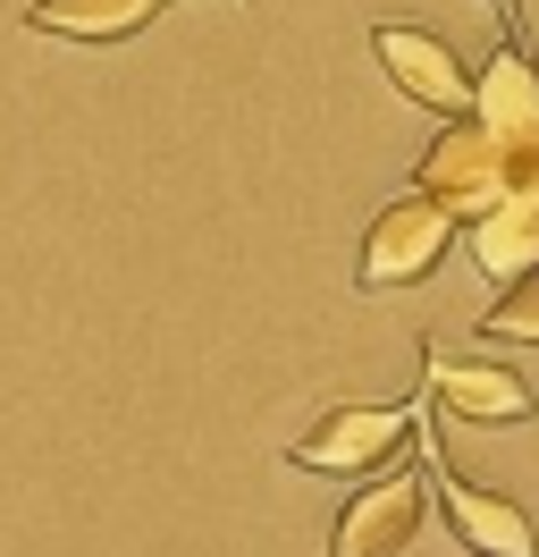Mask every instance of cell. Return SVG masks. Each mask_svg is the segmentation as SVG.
Listing matches in <instances>:
<instances>
[{
	"label": "cell",
	"instance_id": "cell-1",
	"mask_svg": "<svg viewBox=\"0 0 539 557\" xmlns=\"http://www.w3.org/2000/svg\"><path fill=\"white\" fill-rule=\"evenodd\" d=\"M531 161H539V136H505L489 119H447L422 152V177L438 203L455 211L464 228H480L489 211H505L514 195H531Z\"/></svg>",
	"mask_w": 539,
	"mask_h": 557
},
{
	"label": "cell",
	"instance_id": "cell-2",
	"mask_svg": "<svg viewBox=\"0 0 539 557\" xmlns=\"http://www.w3.org/2000/svg\"><path fill=\"white\" fill-rule=\"evenodd\" d=\"M422 448V414L413 406H329L303 440H287L296 473H329V482H371L397 456Z\"/></svg>",
	"mask_w": 539,
	"mask_h": 557
},
{
	"label": "cell",
	"instance_id": "cell-3",
	"mask_svg": "<svg viewBox=\"0 0 539 557\" xmlns=\"http://www.w3.org/2000/svg\"><path fill=\"white\" fill-rule=\"evenodd\" d=\"M455 211L438 203L430 186H404L397 203L371 220V237H363V262H354V287L363 296H388V287H422V278L455 253Z\"/></svg>",
	"mask_w": 539,
	"mask_h": 557
},
{
	"label": "cell",
	"instance_id": "cell-4",
	"mask_svg": "<svg viewBox=\"0 0 539 557\" xmlns=\"http://www.w3.org/2000/svg\"><path fill=\"white\" fill-rule=\"evenodd\" d=\"M371 51L404 102L438 110V119H472L480 110V69L455 60V42H438L430 26H371Z\"/></svg>",
	"mask_w": 539,
	"mask_h": 557
},
{
	"label": "cell",
	"instance_id": "cell-5",
	"mask_svg": "<svg viewBox=\"0 0 539 557\" xmlns=\"http://www.w3.org/2000/svg\"><path fill=\"white\" fill-rule=\"evenodd\" d=\"M430 516V490L413 465H388V473H371L346 507H337V532H329V557H404L413 549V532Z\"/></svg>",
	"mask_w": 539,
	"mask_h": 557
},
{
	"label": "cell",
	"instance_id": "cell-6",
	"mask_svg": "<svg viewBox=\"0 0 539 557\" xmlns=\"http://www.w3.org/2000/svg\"><path fill=\"white\" fill-rule=\"evenodd\" d=\"M422 372H430V397L455 422H480V431H505V422H531L539 397L523 388V372H505L489 355H455V347H422Z\"/></svg>",
	"mask_w": 539,
	"mask_h": 557
},
{
	"label": "cell",
	"instance_id": "cell-7",
	"mask_svg": "<svg viewBox=\"0 0 539 557\" xmlns=\"http://www.w3.org/2000/svg\"><path fill=\"white\" fill-rule=\"evenodd\" d=\"M430 490H438V507H447V532H455L472 557H539L531 516H523L514 498H498V490L464 482L438 448H430Z\"/></svg>",
	"mask_w": 539,
	"mask_h": 557
},
{
	"label": "cell",
	"instance_id": "cell-8",
	"mask_svg": "<svg viewBox=\"0 0 539 557\" xmlns=\"http://www.w3.org/2000/svg\"><path fill=\"white\" fill-rule=\"evenodd\" d=\"M168 0H34L26 9V35L51 42H135Z\"/></svg>",
	"mask_w": 539,
	"mask_h": 557
},
{
	"label": "cell",
	"instance_id": "cell-9",
	"mask_svg": "<svg viewBox=\"0 0 539 557\" xmlns=\"http://www.w3.org/2000/svg\"><path fill=\"white\" fill-rule=\"evenodd\" d=\"M472 119H489L505 136H539V69H531V51L514 35L489 51V69H480V110H472Z\"/></svg>",
	"mask_w": 539,
	"mask_h": 557
},
{
	"label": "cell",
	"instance_id": "cell-10",
	"mask_svg": "<svg viewBox=\"0 0 539 557\" xmlns=\"http://www.w3.org/2000/svg\"><path fill=\"white\" fill-rule=\"evenodd\" d=\"M472 262L498 278V287H514L523 271H539V195H514L505 211H489V220L472 228Z\"/></svg>",
	"mask_w": 539,
	"mask_h": 557
},
{
	"label": "cell",
	"instance_id": "cell-11",
	"mask_svg": "<svg viewBox=\"0 0 539 557\" xmlns=\"http://www.w3.org/2000/svg\"><path fill=\"white\" fill-rule=\"evenodd\" d=\"M480 338H505V347H539V271H523L514 287H498V305L480 313Z\"/></svg>",
	"mask_w": 539,
	"mask_h": 557
},
{
	"label": "cell",
	"instance_id": "cell-12",
	"mask_svg": "<svg viewBox=\"0 0 539 557\" xmlns=\"http://www.w3.org/2000/svg\"><path fill=\"white\" fill-rule=\"evenodd\" d=\"M489 9L505 17V35H523V9H514V0H489Z\"/></svg>",
	"mask_w": 539,
	"mask_h": 557
},
{
	"label": "cell",
	"instance_id": "cell-13",
	"mask_svg": "<svg viewBox=\"0 0 539 557\" xmlns=\"http://www.w3.org/2000/svg\"><path fill=\"white\" fill-rule=\"evenodd\" d=\"M531 195H539V161H531Z\"/></svg>",
	"mask_w": 539,
	"mask_h": 557
}]
</instances>
